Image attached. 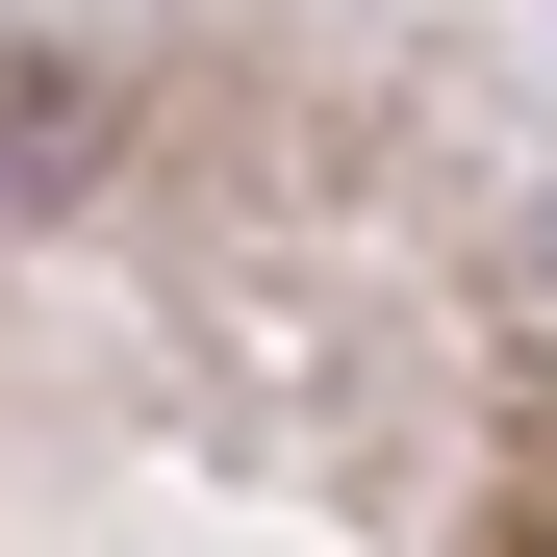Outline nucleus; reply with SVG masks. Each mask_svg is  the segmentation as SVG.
I'll use <instances>...</instances> for the list:
<instances>
[]
</instances>
